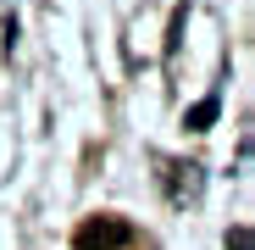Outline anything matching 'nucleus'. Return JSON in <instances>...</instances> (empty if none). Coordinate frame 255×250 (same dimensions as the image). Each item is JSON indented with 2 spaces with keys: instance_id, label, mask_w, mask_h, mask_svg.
Returning a JSON list of instances; mask_svg holds the SVG:
<instances>
[{
  "instance_id": "nucleus-1",
  "label": "nucleus",
  "mask_w": 255,
  "mask_h": 250,
  "mask_svg": "<svg viewBox=\"0 0 255 250\" xmlns=\"http://www.w3.org/2000/svg\"><path fill=\"white\" fill-rule=\"evenodd\" d=\"M128 239H133V228H128L122 217H89L72 234V250H122Z\"/></svg>"
},
{
  "instance_id": "nucleus-2",
  "label": "nucleus",
  "mask_w": 255,
  "mask_h": 250,
  "mask_svg": "<svg viewBox=\"0 0 255 250\" xmlns=\"http://www.w3.org/2000/svg\"><path fill=\"white\" fill-rule=\"evenodd\" d=\"M211 122H217V100H200V106H189L183 128H211Z\"/></svg>"
}]
</instances>
